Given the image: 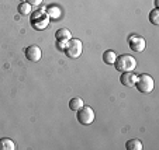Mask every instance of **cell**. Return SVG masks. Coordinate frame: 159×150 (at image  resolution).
<instances>
[{
  "label": "cell",
  "mask_w": 159,
  "mask_h": 150,
  "mask_svg": "<svg viewBox=\"0 0 159 150\" xmlns=\"http://www.w3.org/2000/svg\"><path fill=\"white\" fill-rule=\"evenodd\" d=\"M120 81L125 87H134L135 81H137V76L132 72H123V75H121V77H120Z\"/></svg>",
  "instance_id": "obj_8"
},
{
  "label": "cell",
  "mask_w": 159,
  "mask_h": 150,
  "mask_svg": "<svg viewBox=\"0 0 159 150\" xmlns=\"http://www.w3.org/2000/svg\"><path fill=\"white\" fill-rule=\"evenodd\" d=\"M125 147L128 150H142V143L141 140H138V139H131V140H128L125 143Z\"/></svg>",
  "instance_id": "obj_12"
},
{
  "label": "cell",
  "mask_w": 159,
  "mask_h": 150,
  "mask_svg": "<svg viewBox=\"0 0 159 150\" xmlns=\"http://www.w3.org/2000/svg\"><path fill=\"white\" fill-rule=\"evenodd\" d=\"M16 149V143L11 139L3 138L0 139V150H14Z\"/></svg>",
  "instance_id": "obj_11"
},
{
  "label": "cell",
  "mask_w": 159,
  "mask_h": 150,
  "mask_svg": "<svg viewBox=\"0 0 159 150\" xmlns=\"http://www.w3.org/2000/svg\"><path fill=\"white\" fill-rule=\"evenodd\" d=\"M55 36H57V41H59V42H68L72 38V34H70L69 30H66V28H61V30L57 31Z\"/></svg>",
  "instance_id": "obj_9"
},
{
  "label": "cell",
  "mask_w": 159,
  "mask_h": 150,
  "mask_svg": "<svg viewBox=\"0 0 159 150\" xmlns=\"http://www.w3.org/2000/svg\"><path fill=\"white\" fill-rule=\"evenodd\" d=\"M76 118L82 125H90L94 121V111L87 105H83L80 109H78Z\"/></svg>",
  "instance_id": "obj_5"
},
{
  "label": "cell",
  "mask_w": 159,
  "mask_h": 150,
  "mask_svg": "<svg viewBox=\"0 0 159 150\" xmlns=\"http://www.w3.org/2000/svg\"><path fill=\"white\" fill-rule=\"evenodd\" d=\"M49 15L45 10H37L33 15H31V25L37 30H44L48 25Z\"/></svg>",
  "instance_id": "obj_4"
},
{
  "label": "cell",
  "mask_w": 159,
  "mask_h": 150,
  "mask_svg": "<svg viewBox=\"0 0 159 150\" xmlns=\"http://www.w3.org/2000/svg\"><path fill=\"white\" fill-rule=\"evenodd\" d=\"M116 59H117V54L114 51H106L103 54V62L106 65H114Z\"/></svg>",
  "instance_id": "obj_10"
},
{
  "label": "cell",
  "mask_w": 159,
  "mask_h": 150,
  "mask_svg": "<svg viewBox=\"0 0 159 150\" xmlns=\"http://www.w3.org/2000/svg\"><path fill=\"white\" fill-rule=\"evenodd\" d=\"M45 11L48 13L49 17H54V18H58L61 15V9L59 7H57V6H49Z\"/></svg>",
  "instance_id": "obj_15"
},
{
  "label": "cell",
  "mask_w": 159,
  "mask_h": 150,
  "mask_svg": "<svg viewBox=\"0 0 159 150\" xmlns=\"http://www.w3.org/2000/svg\"><path fill=\"white\" fill-rule=\"evenodd\" d=\"M18 13L23 15H27L31 13V4L28 3V2H23V3H20V6H18Z\"/></svg>",
  "instance_id": "obj_14"
},
{
  "label": "cell",
  "mask_w": 159,
  "mask_h": 150,
  "mask_svg": "<svg viewBox=\"0 0 159 150\" xmlns=\"http://www.w3.org/2000/svg\"><path fill=\"white\" fill-rule=\"evenodd\" d=\"M135 86H137V90H138V91L148 94V93H151V91L153 90V86H155V83H153V79L149 75L144 73V75L137 76Z\"/></svg>",
  "instance_id": "obj_3"
},
{
  "label": "cell",
  "mask_w": 159,
  "mask_h": 150,
  "mask_svg": "<svg viewBox=\"0 0 159 150\" xmlns=\"http://www.w3.org/2000/svg\"><path fill=\"white\" fill-rule=\"evenodd\" d=\"M65 54L68 55L72 59H76L82 55V49H83V45H82V41L78 38H70L69 41L66 42L65 45Z\"/></svg>",
  "instance_id": "obj_2"
},
{
  "label": "cell",
  "mask_w": 159,
  "mask_h": 150,
  "mask_svg": "<svg viewBox=\"0 0 159 150\" xmlns=\"http://www.w3.org/2000/svg\"><path fill=\"white\" fill-rule=\"evenodd\" d=\"M114 66L118 72H132L137 67V60L131 55L124 54L117 56V59L114 62Z\"/></svg>",
  "instance_id": "obj_1"
},
{
  "label": "cell",
  "mask_w": 159,
  "mask_h": 150,
  "mask_svg": "<svg viewBox=\"0 0 159 150\" xmlns=\"http://www.w3.org/2000/svg\"><path fill=\"white\" fill-rule=\"evenodd\" d=\"M149 21L153 25H159V10L158 9H153L149 13Z\"/></svg>",
  "instance_id": "obj_16"
},
{
  "label": "cell",
  "mask_w": 159,
  "mask_h": 150,
  "mask_svg": "<svg viewBox=\"0 0 159 150\" xmlns=\"http://www.w3.org/2000/svg\"><path fill=\"white\" fill-rule=\"evenodd\" d=\"M27 2L31 4V6H39V4L42 3V0H27Z\"/></svg>",
  "instance_id": "obj_17"
},
{
  "label": "cell",
  "mask_w": 159,
  "mask_h": 150,
  "mask_svg": "<svg viewBox=\"0 0 159 150\" xmlns=\"http://www.w3.org/2000/svg\"><path fill=\"white\" fill-rule=\"evenodd\" d=\"M82 107H83V100L79 98V97L72 98L69 101V108L72 109V111H78V109H80Z\"/></svg>",
  "instance_id": "obj_13"
},
{
  "label": "cell",
  "mask_w": 159,
  "mask_h": 150,
  "mask_svg": "<svg viewBox=\"0 0 159 150\" xmlns=\"http://www.w3.org/2000/svg\"><path fill=\"white\" fill-rule=\"evenodd\" d=\"M24 55H25V58H27L28 60H31V62H38V60L41 59V56H42V52H41V49H39V46L30 45V46L25 48Z\"/></svg>",
  "instance_id": "obj_7"
},
{
  "label": "cell",
  "mask_w": 159,
  "mask_h": 150,
  "mask_svg": "<svg viewBox=\"0 0 159 150\" xmlns=\"http://www.w3.org/2000/svg\"><path fill=\"white\" fill-rule=\"evenodd\" d=\"M147 46V42L142 36L138 35H131L129 36V48L132 49L134 52H142Z\"/></svg>",
  "instance_id": "obj_6"
}]
</instances>
